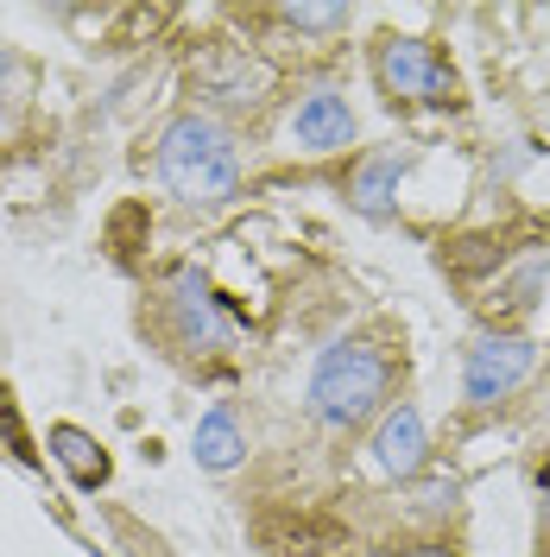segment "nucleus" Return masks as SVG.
<instances>
[{
	"mask_svg": "<svg viewBox=\"0 0 550 557\" xmlns=\"http://www.w3.org/2000/svg\"><path fill=\"white\" fill-rule=\"evenodd\" d=\"M405 374V361L392 355V343H379V336H342V343H329L316 355V368H310V418L323 424V431H361V424H374L386 406H392V386Z\"/></svg>",
	"mask_w": 550,
	"mask_h": 557,
	"instance_id": "nucleus-1",
	"label": "nucleus"
},
{
	"mask_svg": "<svg viewBox=\"0 0 550 557\" xmlns=\"http://www.w3.org/2000/svg\"><path fill=\"white\" fill-rule=\"evenodd\" d=\"M152 172L184 209H222L241 190V139L228 134L215 114L184 108L159 127L152 146Z\"/></svg>",
	"mask_w": 550,
	"mask_h": 557,
	"instance_id": "nucleus-2",
	"label": "nucleus"
},
{
	"mask_svg": "<svg viewBox=\"0 0 550 557\" xmlns=\"http://www.w3.org/2000/svg\"><path fill=\"white\" fill-rule=\"evenodd\" d=\"M374 83L386 89V102H424V108L462 102V76L449 64V51L437 38H417V33L379 38L374 45Z\"/></svg>",
	"mask_w": 550,
	"mask_h": 557,
	"instance_id": "nucleus-3",
	"label": "nucleus"
},
{
	"mask_svg": "<svg viewBox=\"0 0 550 557\" xmlns=\"http://www.w3.org/2000/svg\"><path fill=\"white\" fill-rule=\"evenodd\" d=\"M532 368H538V343L532 336H518V330H493L482 343L468 348V361H462V399L487 412V406H507L518 386L532 381Z\"/></svg>",
	"mask_w": 550,
	"mask_h": 557,
	"instance_id": "nucleus-4",
	"label": "nucleus"
},
{
	"mask_svg": "<svg viewBox=\"0 0 550 557\" xmlns=\"http://www.w3.org/2000/svg\"><path fill=\"white\" fill-rule=\"evenodd\" d=\"M159 298H165V311H172V336H165L172 348H184V355H215V348H228L235 323H228L215 285H209L197 267H177L172 285H165Z\"/></svg>",
	"mask_w": 550,
	"mask_h": 557,
	"instance_id": "nucleus-5",
	"label": "nucleus"
},
{
	"mask_svg": "<svg viewBox=\"0 0 550 557\" xmlns=\"http://www.w3.org/2000/svg\"><path fill=\"white\" fill-rule=\"evenodd\" d=\"M367 456H374V469L386 482H417L430 469V431H424V412H417L412 399H399V406H386L374 418Z\"/></svg>",
	"mask_w": 550,
	"mask_h": 557,
	"instance_id": "nucleus-6",
	"label": "nucleus"
},
{
	"mask_svg": "<svg viewBox=\"0 0 550 557\" xmlns=\"http://www.w3.org/2000/svg\"><path fill=\"white\" fill-rule=\"evenodd\" d=\"M412 165H417V146H374V152H361L354 172H348V203L361 209L367 222H386Z\"/></svg>",
	"mask_w": 550,
	"mask_h": 557,
	"instance_id": "nucleus-7",
	"label": "nucleus"
},
{
	"mask_svg": "<svg viewBox=\"0 0 550 557\" xmlns=\"http://www.w3.org/2000/svg\"><path fill=\"white\" fill-rule=\"evenodd\" d=\"M354 108H348L342 89H310L304 102H298V114H291V146L298 152H348L354 146Z\"/></svg>",
	"mask_w": 550,
	"mask_h": 557,
	"instance_id": "nucleus-8",
	"label": "nucleus"
},
{
	"mask_svg": "<svg viewBox=\"0 0 550 557\" xmlns=\"http://www.w3.org/2000/svg\"><path fill=\"white\" fill-rule=\"evenodd\" d=\"M266 83H273V76L247 58V45H222L209 64H197V89H203V102H222V108H253Z\"/></svg>",
	"mask_w": 550,
	"mask_h": 557,
	"instance_id": "nucleus-9",
	"label": "nucleus"
},
{
	"mask_svg": "<svg viewBox=\"0 0 550 557\" xmlns=\"http://www.w3.org/2000/svg\"><path fill=\"white\" fill-rule=\"evenodd\" d=\"M190 456H197V469H209V475L241 469L247 462V431H241V418H235V406H209V412L197 418V431H190Z\"/></svg>",
	"mask_w": 550,
	"mask_h": 557,
	"instance_id": "nucleus-10",
	"label": "nucleus"
},
{
	"mask_svg": "<svg viewBox=\"0 0 550 557\" xmlns=\"http://www.w3.org/2000/svg\"><path fill=\"white\" fill-rule=\"evenodd\" d=\"M45 444H51V456L70 469V482L83 487V494H96V487H108V475H114V462H108V450L83 431V424H51L45 431Z\"/></svg>",
	"mask_w": 550,
	"mask_h": 557,
	"instance_id": "nucleus-11",
	"label": "nucleus"
},
{
	"mask_svg": "<svg viewBox=\"0 0 550 557\" xmlns=\"http://www.w3.org/2000/svg\"><path fill=\"white\" fill-rule=\"evenodd\" d=\"M278 20L291 26V33H348L354 26V7H278Z\"/></svg>",
	"mask_w": 550,
	"mask_h": 557,
	"instance_id": "nucleus-12",
	"label": "nucleus"
},
{
	"mask_svg": "<svg viewBox=\"0 0 550 557\" xmlns=\"http://www.w3.org/2000/svg\"><path fill=\"white\" fill-rule=\"evenodd\" d=\"M0 437H7V450L20 456V462H38V456H33V437H26V424H20L13 399H7V386H0Z\"/></svg>",
	"mask_w": 550,
	"mask_h": 557,
	"instance_id": "nucleus-13",
	"label": "nucleus"
},
{
	"mask_svg": "<svg viewBox=\"0 0 550 557\" xmlns=\"http://www.w3.org/2000/svg\"><path fill=\"white\" fill-rule=\"evenodd\" d=\"M20 76H26V70H20V58H13V51L0 45V102H7L13 89H20Z\"/></svg>",
	"mask_w": 550,
	"mask_h": 557,
	"instance_id": "nucleus-14",
	"label": "nucleus"
},
{
	"mask_svg": "<svg viewBox=\"0 0 550 557\" xmlns=\"http://www.w3.org/2000/svg\"><path fill=\"white\" fill-rule=\"evenodd\" d=\"M399 557H455V552H449L443 539H424V545H412V552H399Z\"/></svg>",
	"mask_w": 550,
	"mask_h": 557,
	"instance_id": "nucleus-15",
	"label": "nucleus"
},
{
	"mask_svg": "<svg viewBox=\"0 0 550 557\" xmlns=\"http://www.w3.org/2000/svg\"><path fill=\"white\" fill-rule=\"evenodd\" d=\"M545 525H550V500H545Z\"/></svg>",
	"mask_w": 550,
	"mask_h": 557,
	"instance_id": "nucleus-16",
	"label": "nucleus"
}]
</instances>
